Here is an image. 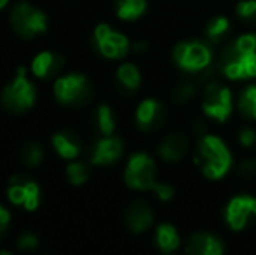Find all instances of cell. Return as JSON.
<instances>
[{"label":"cell","mask_w":256,"mask_h":255,"mask_svg":"<svg viewBox=\"0 0 256 255\" xmlns=\"http://www.w3.org/2000/svg\"><path fill=\"white\" fill-rule=\"evenodd\" d=\"M66 175L74 185H82L89 178V168L84 163H72L66 168Z\"/></svg>","instance_id":"obj_28"},{"label":"cell","mask_w":256,"mask_h":255,"mask_svg":"<svg viewBox=\"0 0 256 255\" xmlns=\"http://www.w3.org/2000/svg\"><path fill=\"white\" fill-rule=\"evenodd\" d=\"M168 121V110L157 98H146L136 109V124L142 131H158Z\"/></svg>","instance_id":"obj_12"},{"label":"cell","mask_w":256,"mask_h":255,"mask_svg":"<svg viewBox=\"0 0 256 255\" xmlns=\"http://www.w3.org/2000/svg\"><path fill=\"white\" fill-rule=\"evenodd\" d=\"M35 96H37V93H35L34 84H32L30 79L26 77L24 68H20L18 74L14 75L12 82H9V84L4 88L0 102H2V107L7 112L21 114L34 105Z\"/></svg>","instance_id":"obj_5"},{"label":"cell","mask_w":256,"mask_h":255,"mask_svg":"<svg viewBox=\"0 0 256 255\" xmlns=\"http://www.w3.org/2000/svg\"><path fill=\"white\" fill-rule=\"evenodd\" d=\"M115 116L114 110L108 105H100L94 112V126L100 133L104 135H114L115 131Z\"/></svg>","instance_id":"obj_25"},{"label":"cell","mask_w":256,"mask_h":255,"mask_svg":"<svg viewBox=\"0 0 256 255\" xmlns=\"http://www.w3.org/2000/svg\"><path fill=\"white\" fill-rule=\"evenodd\" d=\"M200 109L204 116L214 123H226L234 112V96L228 86L218 81H209L200 95Z\"/></svg>","instance_id":"obj_4"},{"label":"cell","mask_w":256,"mask_h":255,"mask_svg":"<svg viewBox=\"0 0 256 255\" xmlns=\"http://www.w3.org/2000/svg\"><path fill=\"white\" fill-rule=\"evenodd\" d=\"M146 11V0H115V14L124 21H134Z\"/></svg>","instance_id":"obj_22"},{"label":"cell","mask_w":256,"mask_h":255,"mask_svg":"<svg viewBox=\"0 0 256 255\" xmlns=\"http://www.w3.org/2000/svg\"><path fill=\"white\" fill-rule=\"evenodd\" d=\"M115 77H117L118 88L124 93H128V95L136 93L140 89V86H142V72L134 63H122L117 68Z\"/></svg>","instance_id":"obj_20"},{"label":"cell","mask_w":256,"mask_h":255,"mask_svg":"<svg viewBox=\"0 0 256 255\" xmlns=\"http://www.w3.org/2000/svg\"><path fill=\"white\" fill-rule=\"evenodd\" d=\"M230 32V20L223 14H216L206 23V39L209 44H220Z\"/></svg>","instance_id":"obj_21"},{"label":"cell","mask_w":256,"mask_h":255,"mask_svg":"<svg viewBox=\"0 0 256 255\" xmlns=\"http://www.w3.org/2000/svg\"><path fill=\"white\" fill-rule=\"evenodd\" d=\"M10 25L23 39H32L48 28V18L42 11L28 2H20L10 11Z\"/></svg>","instance_id":"obj_8"},{"label":"cell","mask_w":256,"mask_h":255,"mask_svg":"<svg viewBox=\"0 0 256 255\" xmlns=\"http://www.w3.org/2000/svg\"><path fill=\"white\" fill-rule=\"evenodd\" d=\"M197 95V86L194 81L190 79H182L178 81L169 91V96L171 100L176 103V105H185V103H190Z\"/></svg>","instance_id":"obj_24"},{"label":"cell","mask_w":256,"mask_h":255,"mask_svg":"<svg viewBox=\"0 0 256 255\" xmlns=\"http://www.w3.org/2000/svg\"><path fill=\"white\" fill-rule=\"evenodd\" d=\"M52 143L58 154L61 157H64V159H75L82 149L80 136L75 131H72V129H61V131L54 133Z\"/></svg>","instance_id":"obj_18"},{"label":"cell","mask_w":256,"mask_h":255,"mask_svg":"<svg viewBox=\"0 0 256 255\" xmlns=\"http://www.w3.org/2000/svg\"><path fill=\"white\" fill-rule=\"evenodd\" d=\"M126 225L131 232H145L154 225V210L146 201L138 199L131 203V206L126 211Z\"/></svg>","instance_id":"obj_16"},{"label":"cell","mask_w":256,"mask_h":255,"mask_svg":"<svg viewBox=\"0 0 256 255\" xmlns=\"http://www.w3.org/2000/svg\"><path fill=\"white\" fill-rule=\"evenodd\" d=\"M237 173L242 178H253L256 177V157H244L240 159L239 166H237Z\"/></svg>","instance_id":"obj_31"},{"label":"cell","mask_w":256,"mask_h":255,"mask_svg":"<svg viewBox=\"0 0 256 255\" xmlns=\"http://www.w3.org/2000/svg\"><path fill=\"white\" fill-rule=\"evenodd\" d=\"M94 44L96 49L100 51V55L104 56V58L110 60H120L124 58L126 55L131 49V44H129L128 37L118 32H115L112 27L108 25H98L94 30Z\"/></svg>","instance_id":"obj_10"},{"label":"cell","mask_w":256,"mask_h":255,"mask_svg":"<svg viewBox=\"0 0 256 255\" xmlns=\"http://www.w3.org/2000/svg\"><path fill=\"white\" fill-rule=\"evenodd\" d=\"M194 161L208 180H222L232 170L234 157L225 140L212 133H202L196 145Z\"/></svg>","instance_id":"obj_2"},{"label":"cell","mask_w":256,"mask_h":255,"mask_svg":"<svg viewBox=\"0 0 256 255\" xmlns=\"http://www.w3.org/2000/svg\"><path fill=\"white\" fill-rule=\"evenodd\" d=\"M122 152H124V143L118 136L114 135H104L98 142L92 145L91 149V163L100 164V166H106V164H114L115 161L120 159Z\"/></svg>","instance_id":"obj_15"},{"label":"cell","mask_w":256,"mask_h":255,"mask_svg":"<svg viewBox=\"0 0 256 255\" xmlns=\"http://www.w3.org/2000/svg\"><path fill=\"white\" fill-rule=\"evenodd\" d=\"M124 180L134 191H152L157 182V163L146 152H136L126 164Z\"/></svg>","instance_id":"obj_7"},{"label":"cell","mask_w":256,"mask_h":255,"mask_svg":"<svg viewBox=\"0 0 256 255\" xmlns=\"http://www.w3.org/2000/svg\"><path fill=\"white\" fill-rule=\"evenodd\" d=\"M236 16L244 23L256 27V0H239L236 4Z\"/></svg>","instance_id":"obj_27"},{"label":"cell","mask_w":256,"mask_h":255,"mask_svg":"<svg viewBox=\"0 0 256 255\" xmlns=\"http://www.w3.org/2000/svg\"><path fill=\"white\" fill-rule=\"evenodd\" d=\"M237 109L246 119L256 123V84H248L237 96Z\"/></svg>","instance_id":"obj_23"},{"label":"cell","mask_w":256,"mask_h":255,"mask_svg":"<svg viewBox=\"0 0 256 255\" xmlns=\"http://www.w3.org/2000/svg\"><path fill=\"white\" fill-rule=\"evenodd\" d=\"M155 245L162 253H174L182 246V236L172 224H158L155 229Z\"/></svg>","instance_id":"obj_19"},{"label":"cell","mask_w":256,"mask_h":255,"mask_svg":"<svg viewBox=\"0 0 256 255\" xmlns=\"http://www.w3.org/2000/svg\"><path fill=\"white\" fill-rule=\"evenodd\" d=\"M237 143L242 149H253L256 145V129L251 126H242L237 133Z\"/></svg>","instance_id":"obj_29"},{"label":"cell","mask_w":256,"mask_h":255,"mask_svg":"<svg viewBox=\"0 0 256 255\" xmlns=\"http://www.w3.org/2000/svg\"><path fill=\"white\" fill-rule=\"evenodd\" d=\"M225 250V241L218 234L208 231L194 232L185 245V252L188 255H222Z\"/></svg>","instance_id":"obj_14"},{"label":"cell","mask_w":256,"mask_h":255,"mask_svg":"<svg viewBox=\"0 0 256 255\" xmlns=\"http://www.w3.org/2000/svg\"><path fill=\"white\" fill-rule=\"evenodd\" d=\"M64 67V60L61 55L52 51H46L35 56L34 63H32V72L37 75L38 79H51L56 77Z\"/></svg>","instance_id":"obj_17"},{"label":"cell","mask_w":256,"mask_h":255,"mask_svg":"<svg viewBox=\"0 0 256 255\" xmlns=\"http://www.w3.org/2000/svg\"><path fill=\"white\" fill-rule=\"evenodd\" d=\"M216 70L234 82L256 77V34H242L225 46L216 60Z\"/></svg>","instance_id":"obj_1"},{"label":"cell","mask_w":256,"mask_h":255,"mask_svg":"<svg viewBox=\"0 0 256 255\" xmlns=\"http://www.w3.org/2000/svg\"><path fill=\"white\" fill-rule=\"evenodd\" d=\"M37 245H38L37 236L32 234V232H24V234H21L20 239H18V248L24 250V252H28V250H34Z\"/></svg>","instance_id":"obj_32"},{"label":"cell","mask_w":256,"mask_h":255,"mask_svg":"<svg viewBox=\"0 0 256 255\" xmlns=\"http://www.w3.org/2000/svg\"><path fill=\"white\" fill-rule=\"evenodd\" d=\"M7 2H9V0H0V11H2L4 7L7 6Z\"/></svg>","instance_id":"obj_35"},{"label":"cell","mask_w":256,"mask_h":255,"mask_svg":"<svg viewBox=\"0 0 256 255\" xmlns=\"http://www.w3.org/2000/svg\"><path fill=\"white\" fill-rule=\"evenodd\" d=\"M172 62L176 67L185 74L200 75L206 72H211L214 63V55L209 46V42L188 39V41H180L172 48Z\"/></svg>","instance_id":"obj_3"},{"label":"cell","mask_w":256,"mask_h":255,"mask_svg":"<svg viewBox=\"0 0 256 255\" xmlns=\"http://www.w3.org/2000/svg\"><path fill=\"white\" fill-rule=\"evenodd\" d=\"M7 197L10 203L23 206L26 210H35L40 201V189H38L37 182L32 180L30 177H14L10 180V185L7 189Z\"/></svg>","instance_id":"obj_11"},{"label":"cell","mask_w":256,"mask_h":255,"mask_svg":"<svg viewBox=\"0 0 256 255\" xmlns=\"http://www.w3.org/2000/svg\"><path fill=\"white\" fill-rule=\"evenodd\" d=\"M9 222H10V215H9V211L6 210V208L0 204V238H2L4 234H6V231H7V225H9Z\"/></svg>","instance_id":"obj_33"},{"label":"cell","mask_w":256,"mask_h":255,"mask_svg":"<svg viewBox=\"0 0 256 255\" xmlns=\"http://www.w3.org/2000/svg\"><path fill=\"white\" fill-rule=\"evenodd\" d=\"M54 95L58 102L68 107H82L92 98L94 88L86 75L70 74L60 77L54 84Z\"/></svg>","instance_id":"obj_6"},{"label":"cell","mask_w":256,"mask_h":255,"mask_svg":"<svg viewBox=\"0 0 256 255\" xmlns=\"http://www.w3.org/2000/svg\"><path fill=\"white\" fill-rule=\"evenodd\" d=\"M131 48H132V51H134V53H145L146 49H148V42H146V41H138V42H134Z\"/></svg>","instance_id":"obj_34"},{"label":"cell","mask_w":256,"mask_h":255,"mask_svg":"<svg viewBox=\"0 0 256 255\" xmlns=\"http://www.w3.org/2000/svg\"><path fill=\"white\" fill-rule=\"evenodd\" d=\"M152 192L155 194L158 201L162 203H169V201L174 197V187L168 182H155V185L152 187Z\"/></svg>","instance_id":"obj_30"},{"label":"cell","mask_w":256,"mask_h":255,"mask_svg":"<svg viewBox=\"0 0 256 255\" xmlns=\"http://www.w3.org/2000/svg\"><path fill=\"white\" fill-rule=\"evenodd\" d=\"M225 222L232 231L240 232L256 220V196L253 194H236L228 199L223 210Z\"/></svg>","instance_id":"obj_9"},{"label":"cell","mask_w":256,"mask_h":255,"mask_svg":"<svg viewBox=\"0 0 256 255\" xmlns=\"http://www.w3.org/2000/svg\"><path fill=\"white\" fill-rule=\"evenodd\" d=\"M190 136L183 131H171L158 142L157 154L166 163H178L188 154Z\"/></svg>","instance_id":"obj_13"},{"label":"cell","mask_w":256,"mask_h":255,"mask_svg":"<svg viewBox=\"0 0 256 255\" xmlns=\"http://www.w3.org/2000/svg\"><path fill=\"white\" fill-rule=\"evenodd\" d=\"M42 157H44V150L38 145L37 142H26L20 150V159L24 166L35 168L42 163Z\"/></svg>","instance_id":"obj_26"}]
</instances>
